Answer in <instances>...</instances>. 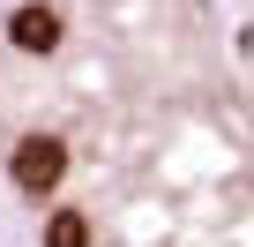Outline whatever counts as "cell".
Wrapping results in <instances>:
<instances>
[{
  "instance_id": "1",
  "label": "cell",
  "mask_w": 254,
  "mask_h": 247,
  "mask_svg": "<svg viewBox=\"0 0 254 247\" xmlns=\"http://www.w3.org/2000/svg\"><path fill=\"white\" fill-rule=\"evenodd\" d=\"M0 247H254V0H0Z\"/></svg>"
}]
</instances>
